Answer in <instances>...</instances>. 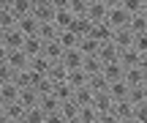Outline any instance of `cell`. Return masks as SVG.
<instances>
[{
  "label": "cell",
  "mask_w": 147,
  "mask_h": 123,
  "mask_svg": "<svg viewBox=\"0 0 147 123\" xmlns=\"http://www.w3.org/2000/svg\"><path fill=\"white\" fill-rule=\"evenodd\" d=\"M128 22H131V14H128L123 5H112V8L106 11V25H109L112 30H123V27H128Z\"/></svg>",
  "instance_id": "obj_1"
},
{
  "label": "cell",
  "mask_w": 147,
  "mask_h": 123,
  "mask_svg": "<svg viewBox=\"0 0 147 123\" xmlns=\"http://www.w3.org/2000/svg\"><path fill=\"white\" fill-rule=\"evenodd\" d=\"M106 11H109V5L104 0H93V3H87L84 16L90 19V25H101V22H106Z\"/></svg>",
  "instance_id": "obj_2"
},
{
  "label": "cell",
  "mask_w": 147,
  "mask_h": 123,
  "mask_svg": "<svg viewBox=\"0 0 147 123\" xmlns=\"http://www.w3.org/2000/svg\"><path fill=\"white\" fill-rule=\"evenodd\" d=\"M5 63L11 66V71H14V74H19V71H25L27 66H30V58H27L22 49H11V52L5 55Z\"/></svg>",
  "instance_id": "obj_3"
},
{
  "label": "cell",
  "mask_w": 147,
  "mask_h": 123,
  "mask_svg": "<svg viewBox=\"0 0 147 123\" xmlns=\"http://www.w3.org/2000/svg\"><path fill=\"white\" fill-rule=\"evenodd\" d=\"M90 107H93L98 115H106V112H112V107H115V99H112L106 90L93 93V101H90Z\"/></svg>",
  "instance_id": "obj_4"
},
{
  "label": "cell",
  "mask_w": 147,
  "mask_h": 123,
  "mask_svg": "<svg viewBox=\"0 0 147 123\" xmlns=\"http://www.w3.org/2000/svg\"><path fill=\"white\" fill-rule=\"evenodd\" d=\"M0 44H3L5 49H22V44H25V36H22L16 27H11V30H5V33H0Z\"/></svg>",
  "instance_id": "obj_5"
},
{
  "label": "cell",
  "mask_w": 147,
  "mask_h": 123,
  "mask_svg": "<svg viewBox=\"0 0 147 123\" xmlns=\"http://www.w3.org/2000/svg\"><path fill=\"white\" fill-rule=\"evenodd\" d=\"M82 60H84V55L79 49H65L63 58H60V66L65 71H76V69H82Z\"/></svg>",
  "instance_id": "obj_6"
},
{
  "label": "cell",
  "mask_w": 147,
  "mask_h": 123,
  "mask_svg": "<svg viewBox=\"0 0 147 123\" xmlns=\"http://www.w3.org/2000/svg\"><path fill=\"white\" fill-rule=\"evenodd\" d=\"M16 30H19L22 36H38V19L33 14L19 16V19H16Z\"/></svg>",
  "instance_id": "obj_7"
},
{
  "label": "cell",
  "mask_w": 147,
  "mask_h": 123,
  "mask_svg": "<svg viewBox=\"0 0 147 123\" xmlns=\"http://www.w3.org/2000/svg\"><path fill=\"white\" fill-rule=\"evenodd\" d=\"M63 52H65V49L57 44V38H55V41H44V49H41V55L49 60V63H60Z\"/></svg>",
  "instance_id": "obj_8"
},
{
  "label": "cell",
  "mask_w": 147,
  "mask_h": 123,
  "mask_svg": "<svg viewBox=\"0 0 147 123\" xmlns=\"http://www.w3.org/2000/svg\"><path fill=\"white\" fill-rule=\"evenodd\" d=\"M38 90L36 88H19V99H16V101L22 104V107L25 109H30V107H38Z\"/></svg>",
  "instance_id": "obj_9"
},
{
  "label": "cell",
  "mask_w": 147,
  "mask_h": 123,
  "mask_svg": "<svg viewBox=\"0 0 147 123\" xmlns=\"http://www.w3.org/2000/svg\"><path fill=\"white\" fill-rule=\"evenodd\" d=\"M44 49V41L38 36H25V44H22V52L27 55V58H38Z\"/></svg>",
  "instance_id": "obj_10"
},
{
  "label": "cell",
  "mask_w": 147,
  "mask_h": 123,
  "mask_svg": "<svg viewBox=\"0 0 147 123\" xmlns=\"http://www.w3.org/2000/svg\"><path fill=\"white\" fill-rule=\"evenodd\" d=\"M93 41H98V44H106V41H112V27L106 25V22H101V25H93L90 27V33H87Z\"/></svg>",
  "instance_id": "obj_11"
},
{
  "label": "cell",
  "mask_w": 147,
  "mask_h": 123,
  "mask_svg": "<svg viewBox=\"0 0 147 123\" xmlns=\"http://www.w3.org/2000/svg\"><path fill=\"white\" fill-rule=\"evenodd\" d=\"M112 44H115L117 49H128L134 44V33L128 30V27H123V30H112Z\"/></svg>",
  "instance_id": "obj_12"
},
{
  "label": "cell",
  "mask_w": 147,
  "mask_h": 123,
  "mask_svg": "<svg viewBox=\"0 0 147 123\" xmlns=\"http://www.w3.org/2000/svg\"><path fill=\"white\" fill-rule=\"evenodd\" d=\"M144 77H147V74L139 69V66H131V69L123 71V80H125V85H128V88H139V85L144 82Z\"/></svg>",
  "instance_id": "obj_13"
},
{
  "label": "cell",
  "mask_w": 147,
  "mask_h": 123,
  "mask_svg": "<svg viewBox=\"0 0 147 123\" xmlns=\"http://www.w3.org/2000/svg\"><path fill=\"white\" fill-rule=\"evenodd\" d=\"M74 19H76V16H74L68 8H63V11H55V16H52V22H55V27H57V30H71Z\"/></svg>",
  "instance_id": "obj_14"
},
{
  "label": "cell",
  "mask_w": 147,
  "mask_h": 123,
  "mask_svg": "<svg viewBox=\"0 0 147 123\" xmlns=\"http://www.w3.org/2000/svg\"><path fill=\"white\" fill-rule=\"evenodd\" d=\"M30 14L36 16L38 22H52V16H55V8H52V3L47 0V3H36Z\"/></svg>",
  "instance_id": "obj_15"
},
{
  "label": "cell",
  "mask_w": 147,
  "mask_h": 123,
  "mask_svg": "<svg viewBox=\"0 0 147 123\" xmlns=\"http://www.w3.org/2000/svg\"><path fill=\"white\" fill-rule=\"evenodd\" d=\"M16 99H19L16 82H3V85H0V101H3V104H14Z\"/></svg>",
  "instance_id": "obj_16"
},
{
  "label": "cell",
  "mask_w": 147,
  "mask_h": 123,
  "mask_svg": "<svg viewBox=\"0 0 147 123\" xmlns=\"http://www.w3.org/2000/svg\"><path fill=\"white\" fill-rule=\"evenodd\" d=\"M117 63L123 66V71H125V69H131V66H136V63H139V52H136L134 47L120 49V55H117Z\"/></svg>",
  "instance_id": "obj_17"
},
{
  "label": "cell",
  "mask_w": 147,
  "mask_h": 123,
  "mask_svg": "<svg viewBox=\"0 0 147 123\" xmlns=\"http://www.w3.org/2000/svg\"><path fill=\"white\" fill-rule=\"evenodd\" d=\"M38 107H41L44 115H52V112H57V109H60V101H57L55 93H44V96L38 99Z\"/></svg>",
  "instance_id": "obj_18"
},
{
  "label": "cell",
  "mask_w": 147,
  "mask_h": 123,
  "mask_svg": "<svg viewBox=\"0 0 147 123\" xmlns=\"http://www.w3.org/2000/svg\"><path fill=\"white\" fill-rule=\"evenodd\" d=\"M101 74H104V80H106V82L123 80V66L117 63V60H112V63H104V66H101Z\"/></svg>",
  "instance_id": "obj_19"
},
{
  "label": "cell",
  "mask_w": 147,
  "mask_h": 123,
  "mask_svg": "<svg viewBox=\"0 0 147 123\" xmlns=\"http://www.w3.org/2000/svg\"><path fill=\"white\" fill-rule=\"evenodd\" d=\"M128 90H131V88L125 85V80H115V82H109V88H106V93H109L115 101H123V99L128 96Z\"/></svg>",
  "instance_id": "obj_20"
},
{
  "label": "cell",
  "mask_w": 147,
  "mask_h": 123,
  "mask_svg": "<svg viewBox=\"0 0 147 123\" xmlns=\"http://www.w3.org/2000/svg\"><path fill=\"white\" fill-rule=\"evenodd\" d=\"M112 115H115L117 120L134 118V104L128 101V99H123V101H115V107H112Z\"/></svg>",
  "instance_id": "obj_21"
},
{
  "label": "cell",
  "mask_w": 147,
  "mask_h": 123,
  "mask_svg": "<svg viewBox=\"0 0 147 123\" xmlns=\"http://www.w3.org/2000/svg\"><path fill=\"white\" fill-rule=\"evenodd\" d=\"M117 55H120V49H117L112 41H106V44L98 47V60L101 63H112V60H117Z\"/></svg>",
  "instance_id": "obj_22"
},
{
  "label": "cell",
  "mask_w": 147,
  "mask_h": 123,
  "mask_svg": "<svg viewBox=\"0 0 147 123\" xmlns=\"http://www.w3.org/2000/svg\"><path fill=\"white\" fill-rule=\"evenodd\" d=\"M60 36V30L55 27V22H38V38L41 41H55Z\"/></svg>",
  "instance_id": "obj_23"
},
{
  "label": "cell",
  "mask_w": 147,
  "mask_h": 123,
  "mask_svg": "<svg viewBox=\"0 0 147 123\" xmlns=\"http://www.w3.org/2000/svg\"><path fill=\"white\" fill-rule=\"evenodd\" d=\"M87 80H90V77L84 74L82 69H76V71H68V74H65V85H71L74 90H76V88H84V85H87Z\"/></svg>",
  "instance_id": "obj_24"
},
{
  "label": "cell",
  "mask_w": 147,
  "mask_h": 123,
  "mask_svg": "<svg viewBox=\"0 0 147 123\" xmlns=\"http://www.w3.org/2000/svg\"><path fill=\"white\" fill-rule=\"evenodd\" d=\"M128 30H131L134 36H139V33H147V16H144V14H131Z\"/></svg>",
  "instance_id": "obj_25"
},
{
  "label": "cell",
  "mask_w": 147,
  "mask_h": 123,
  "mask_svg": "<svg viewBox=\"0 0 147 123\" xmlns=\"http://www.w3.org/2000/svg\"><path fill=\"white\" fill-rule=\"evenodd\" d=\"M74 104H76V107H87L90 101H93V90H90L87 85L84 88H76V90H74V99H71Z\"/></svg>",
  "instance_id": "obj_26"
},
{
  "label": "cell",
  "mask_w": 147,
  "mask_h": 123,
  "mask_svg": "<svg viewBox=\"0 0 147 123\" xmlns=\"http://www.w3.org/2000/svg\"><path fill=\"white\" fill-rule=\"evenodd\" d=\"M98 47H101L98 41H93L90 36H84V38H79V47L76 49L84 55V58H90V55H98Z\"/></svg>",
  "instance_id": "obj_27"
},
{
  "label": "cell",
  "mask_w": 147,
  "mask_h": 123,
  "mask_svg": "<svg viewBox=\"0 0 147 123\" xmlns=\"http://www.w3.org/2000/svg\"><path fill=\"white\" fill-rule=\"evenodd\" d=\"M27 69H33L36 74L47 77V74H49V69H52V63H49L44 55H38V58H30V66H27Z\"/></svg>",
  "instance_id": "obj_28"
},
{
  "label": "cell",
  "mask_w": 147,
  "mask_h": 123,
  "mask_svg": "<svg viewBox=\"0 0 147 123\" xmlns=\"http://www.w3.org/2000/svg\"><path fill=\"white\" fill-rule=\"evenodd\" d=\"M101 66H104V63L98 60V55H90V58H84V60H82V71H84L87 77L101 74Z\"/></svg>",
  "instance_id": "obj_29"
},
{
  "label": "cell",
  "mask_w": 147,
  "mask_h": 123,
  "mask_svg": "<svg viewBox=\"0 0 147 123\" xmlns=\"http://www.w3.org/2000/svg\"><path fill=\"white\" fill-rule=\"evenodd\" d=\"M90 27H93V25H90L87 16H76L74 25H71V33H74V36H79V38H84V36L90 33Z\"/></svg>",
  "instance_id": "obj_30"
},
{
  "label": "cell",
  "mask_w": 147,
  "mask_h": 123,
  "mask_svg": "<svg viewBox=\"0 0 147 123\" xmlns=\"http://www.w3.org/2000/svg\"><path fill=\"white\" fill-rule=\"evenodd\" d=\"M57 44H60L63 49H76V47H79V36H74L71 30H60Z\"/></svg>",
  "instance_id": "obj_31"
},
{
  "label": "cell",
  "mask_w": 147,
  "mask_h": 123,
  "mask_svg": "<svg viewBox=\"0 0 147 123\" xmlns=\"http://www.w3.org/2000/svg\"><path fill=\"white\" fill-rule=\"evenodd\" d=\"M11 27H16V14L11 8H3L0 11V33L11 30Z\"/></svg>",
  "instance_id": "obj_32"
},
{
  "label": "cell",
  "mask_w": 147,
  "mask_h": 123,
  "mask_svg": "<svg viewBox=\"0 0 147 123\" xmlns=\"http://www.w3.org/2000/svg\"><path fill=\"white\" fill-rule=\"evenodd\" d=\"M11 11L16 14V19H19V16H27L33 11V3L30 0H11Z\"/></svg>",
  "instance_id": "obj_33"
},
{
  "label": "cell",
  "mask_w": 147,
  "mask_h": 123,
  "mask_svg": "<svg viewBox=\"0 0 147 123\" xmlns=\"http://www.w3.org/2000/svg\"><path fill=\"white\" fill-rule=\"evenodd\" d=\"M3 115H5L8 120H19V118H25V107H22L19 101H14V104H5Z\"/></svg>",
  "instance_id": "obj_34"
},
{
  "label": "cell",
  "mask_w": 147,
  "mask_h": 123,
  "mask_svg": "<svg viewBox=\"0 0 147 123\" xmlns=\"http://www.w3.org/2000/svg\"><path fill=\"white\" fill-rule=\"evenodd\" d=\"M52 93L57 96V101H71V99H74V88H71V85H65V82L55 85V88H52Z\"/></svg>",
  "instance_id": "obj_35"
},
{
  "label": "cell",
  "mask_w": 147,
  "mask_h": 123,
  "mask_svg": "<svg viewBox=\"0 0 147 123\" xmlns=\"http://www.w3.org/2000/svg\"><path fill=\"white\" fill-rule=\"evenodd\" d=\"M60 115H63L65 120H76V115H79V107L74 101H60V109H57Z\"/></svg>",
  "instance_id": "obj_36"
},
{
  "label": "cell",
  "mask_w": 147,
  "mask_h": 123,
  "mask_svg": "<svg viewBox=\"0 0 147 123\" xmlns=\"http://www.w3.org/2000/svg\"><path fill=\"white\" fill-rule=\"evenodd\" d=\"M76 120H82V123H98V112H95L90 104H87V107H79Z\"/></svg>",
  "instance_id": "obj_37"
},
{
  "label": "cell",
  "mask_w": 147,
  "mask_h": 123,
  "mask_svg": "<svg viewBox=\"0 0 147 123\" xmlns=\"http://www.w3.org/2000/svg\"><path fill=\"white\" fill-rule=\"evenodd\" d=\"M125 99H128V101L134 104V107H136V104H144V101H147V93H144V88L139 85V88H131Z\"/></svg>",
  "instance_id": "obj_38"
},
{
  "label": "cell",
  "mask_w": 147,
  "mask_h": 123,
  "mask_svg": "<svg viewBox=\"0 0 147 123\" xmlns=\"http://www.w3.org/2000/svg\"><path fill=\"white\" fill-rule=\"evenodd\" d=\"M44 118H47V115L41 112V107H30V109H25V120H27V123H44Z\"/></svg>",
  "instance_id": "obj_39"
},
{
  "label": "cell",
  "mask_w": 147,
  "mask_h": 123,
  "mask_svg": "<svg viewBox=\"0 0 147 123\" xmlns=\"http://www.w3.org/2000/svg\"><path fill=\"white\" fill-rule=\"evenodd\" d=\"M120 5L128 11V14H142V5H144V0H120Z\"/></svg>",
  "instance_id": "obj_40"
},
{
  "label": "cell",
  "mask_w": 147,
  "mask_h": 123,
  "mask_svg": "<svg viewBox=\"0 0 147 123\" xmlns=\"http://www.w3.org/2000/svg\"><path fill=\"white\" fill-rule=\"evenodd\" d=\"M134 49H136L139 55H144L147 52V33H139V36H134V44H131Z\"/></svg>",
  "instance_id": "obj_41"
},
{
  "label": "cell",
  "mask_w": 147,
  "mask_h": 123,
  "mask_svg": "<svg viewBox=\"0 0 147 123\" xmlns=\"http://www.w3.org/2000/svg\"><path fill=\"white\" fill-rule=\"evenodd\" d=\"M134 120H136V123H147V101L134 107Z\"/></svg>",
  "instance_id": "obj_42"
},
{
  "label": "cell",
  "mask_w": 147,
  "mask_h": 123,
  "mask_svg": "<svg viewBox=\"0 0 147 123\" xmlns=\"http://www.w3.org/2000/svg\"><path fill=\"white\" fill-rule=\"evenodd\" d=\"M14 77H16V74L11 71V66L3 60V63H0V82H14Z\"/></svg>",
  "instance_id": "obj_43"
},
{
  "label": "cell",
  "mask_w": 147,
  "mask_h": 123,
  "mask_svg": "<svg viewBox=\"0 0 147 123\" xmlns=\"http://www.w3.org/2000/svg\"><path fill=\"white\" fill-rule=\"evenodd\" d=\"M44 123H68V120H65L60 112H52V115H47V118H44Z\"/></svg>",
  "instance_id": "obj_44"
},
{
  "label": "cell",
  "mask_w": 147,
  "mask_h": 123,
  "mask_svg": "<svg viewBox=\"0 0 147 123\" xmlns=\"http://www.w3.org/2000/svg\"><path fill=\"white\" fill-rule=\"evenodd\" d=\"M49 3H52L55 11H63V8H68V5H71V0H49Z\"/></svg>",
  "instance_id": "obj_45"
},
{
  "label": "cell",
  "mask_w": 147,
  "mask_h": 123,
  "mask_svg": "<svg viewBox=\"0 0 147 123\" xmlns=\"http://www.w3.org/2000/svg\"><path fill=\"white\" fill-rule=\"evenodd\" d=\"M136 66H139V69H142L144 74H147V52H144V55H139V63H136Z\"/></svg>",
  "instance_id": "obj_46"
},
{
  "label": "cell",
  "mask_w": 147,
  "mask_h": 123,
  "mask_svg": "<svg viewBox=\"0 0 147 123\" xmlns=\"http://www.w3.org/2000/svg\"><path fill=\"white\" fill-rule=\"evenodd\" d=\"M5 55H8V49H5L3 44H0V63H3V60H5Z\"/></svg>",
  "instance_id": "obj_47"
},
{
  "label": "cell",
  "mask_w": 147,
  "mask_h": 123,
  "mask_svg": "<svg viewBox=\"0 0 147 123\" xmlns=\"http://www.w3.org/2000/svg\"><path fill=\"white\" fill-rule=\"evenodd\" d=\"M104 3H106V5L112 8V5H120V0H104Z\"/></svg>",
  "instance_id": "obj_48"
},
{
  "label": "cell",
  "mask_w": 147,
  "mask_h": 123,
  "mask_svg": "<svg viewBox=\"0 0 147 123\" xmlns=\"http://www.w3.org/2000/svg\"><path fill=\"white\" fill-rule=\"evenodd\" d=\"M117 123H136V120H134V118H125V120H117Z\"/></svg>",
  "instance_id": "obj_49"
},
{
  "label": "cell",
  "mask_w": 147,
  "mask_h": 123,
  "mask_svg": "<svg viewBox=\"0 0 147 123\" xmlns=\"http://www.w3.org/2000/svg\"><path fill=\"white\" fill-rule=\"evenodd\" d=\"M0 123H11L8 118H5V115H0Z\"/></svg>",
  "instance_id": "obj_50"
},
{
  "label": "cell",
  "mask_w": 147,
  "mask_h": 123,
  "mask_svg": "<svg viewBox=\"0 0 147 123\" xmlns=\"http://www.w3.org/2000/svg\"><path fill=\"white\" fill-rule=\"evenodd\" d=\"M11 123H27V120H25V118H19V120H11Z\"/></svg>",
  "instance_id": "obj_51"
},
{
  "label": "cell",
  "mask_w": 147,
  "mask_h": 123,
  "mask_svg": "<svg viewBox=\"0 0 147 123\" xmlns=\"http://www.w3.org/2000/svg\"><path fill=\"white\" fill-rule=\"evenodd\" d=\"M142 88H144V93H147V77H144V82H142Z\"/></svg>",
  "instance_id": "obj_52"
},
{
  "label": "cell",
  "mask_w": 147,
  "mask_h": 123,
  "mask_svg": "<svg viewBox=\"0 0 147 123\" xmlns=\"http://www.w3.org/2000/svg\"><path fill=\"white\" fill-rule=\"evenodd\" d=\"M30 3H33V5H36V3H47V0H30Z\"/></svg>",
  "instance_id": "obj_53"
},
{
  "label": "cell",
  "mask_w": 147,
  "mask_h": 123,
  "mask_svg": "<svg viewBox=\"0 0 147 123\" xmlns=\"http://www.w3.org/2000/svg\"><path fill=\"white\" fill-rule=\"evenodd\" d=\"M3 109H5V104H3V101H0V115H3Z\"/></svg>",
  "instance_id": "obj_54"
},
{
  "label": "cell",
  "mask_w": 147,
  "mask_h": 123,
  "mask_svg": "<svg viewBox=\"0 0 147 123\" xmlns=\"http://www.w3.org/2000/svg\"><path fill=\"white\" fill-rule=\"evenodd\" d=\"M68 123H82V120H68Z\"/></svg>",
  "instance_id": "obj_55"
},
{
  "label": "cell",
  "mask_w": 147,
  "mask_h": 123,
  "mask_svg": "<svg viewBox=\"0 0 147 123\" xmlns=\"http://www.w3.org/2000/svg\"><path fill=\"white\" fill-rule=\"evenodd\" d=\"M87 3H93V0H87Z\"/></svg>",
  "instance_id": "obj_56"
},
{
  "label": "cell",
  "mask_w": 147,
  "mask_h": 123,
  "mask_svg": "<svg viewBox=\"0 0 147 123\" xmlns=\"http://www.w3.org/2000/svg\"><path fill=\"white\" fill-rule=\"evenodd\" d=\"M0 85H3V82H0Z\"/></svg>",
  "instance_id": "obj_57"
}]
</instances>
